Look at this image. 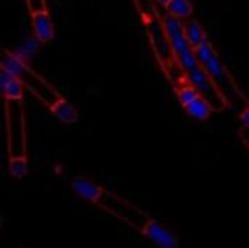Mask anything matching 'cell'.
Returning a JSON list of instances; mask_svg holds the SVG:
<instances>
[{"label":"cell","instance_id":"cell-12","mask_svg":"<svg viewBox=\"0 0 249 248\" xmlns=\"http://www.w3.org/2000/svg\"><path fill=\"white\" fill-rule=\"evenodd\" d=\"M50 113L53 114L54 118H57L63 124H74L79 117L76 107L66 98H61L57 102H54L50 107Z\"/></svg>","mask_w":249,"mask_h":248},{"label":"cell","instance_id":"cell-5","mask_svg":"<svg viewBox=\"0 0 249 248\" xmlns=\"http://www.w3.org/2000/svg\"><path fill=\"white\" fill-rule=\"evenodd\" d=\"M133 229H136L144 240L158 248H181V238L179 235L165 222L160 219L144 215L142 225H136L130 221H125Z\"/></svg>","mask_w":249,"mask_h":248},{"label":"cell","instance_id":"cell-4","mask_svg":"<svg viewBox=\"0 0 249 248\" xmlns=\"http://www.w3.org/2000/svg\"><path fill=\"white\" fill-rule=\"evenodd\" d=\"M162 22H163L165 29H166V34H168L172 51L175 54V58L187 75L190 70L200 66L197 51L187 41V37H185L184 28H182V20L172 18L169 15H165L162 18Z\"/></svg>","mask_w":249,"mask_h":248},{"label":"cell","instance_id":"cell-3","mask_svg":"<svg viewBox=\"0 0 249 248\" xmlns=\"http://www.w3.org/2000/svg\"><path fill=\"white\" fill-rule=\"evenodd\" d=\"M4 126L9 156L26 155L25 110L22 101H4Z\"/></svg>","mask_w":249,"mask_h":248},{"label":"cell","instance_id":"cell-2","mask_svg":"<svg viewBox=\"0 0 249 248\" xmlns=\"http://www.w3.org/2000/svg\"><path fill=\"white\" fill-rule=\"evenodd\" d=\"M1 69L9 72L10 75L16 76L23 86L35 96L38 98L44 105L48 108L61 99V94L39 73H36L34 69H31L22 57H19L16 53H12L9 50H3L1 53Z\"/></svg>","mask_w":249,"mask_h":248},{"label":"cell","instance_id":"cell-11","mask_svg":"<svg viewBox=\"0 0 249 248\" xmlns=\"http://www.w3.org/2000/svg\"><path fill=\"white\" fill-rule=\"evenodd\" d=\"M182 28H184V34L187 37V41L190 42V45L197 51L206 41H209L207 32L204 31L203 25L197 20V19H187L182 22Z\"/></svg>","mask_w":249,"mask_h":248},{"label":"cell","instance_id":"cell-20","mask_svg":"<svg viewBox=\"0 0 249 248\" xmlns=\"http://www.w3.org/2000/svg\"><path fill=\"white\" fill-rule=\"evenodd\" d=\"M155 1H156V3H159V4H162V6H163V3H165V1H166V0H155Z\"/></svg>","mask_w":249,"mask_h":248},{"label":"cell","instance_id":"cell-15","mask_svg":"<svg viewBox=\"0 0 249 248\" xmlns=\"http://www.w3.org/2000/svg\"><path fill=\"white\" fill-rule=\"evenodd\" d=\"M7 170H9V174L13 178H16V180L25 178L28 175V171H29V164H28L26 155H13V156H9Z\"/></svg>","mask_w":249,"mask_h":248},{"label":"cell","instance_id":"cell-19","mask_svg":"<svg viewBox=\"0 0 249 248\" xmlns=\"http://www.w3.org/2000/svg\"><path fill=\"white\" fill-rule=\"evenodd\" d=\"M242 136H244V142L249 148V127H244L242 129Z\"/></svg>","mask_w":249,"mask_h":248},{"label":"cell","instance_id":"cell-14","mask_svg":"<svg viewBox=\"0 0 249 248\" xmlns=\"http://www.w3.org/2000/svg\"><path fill=\"white\" fill-rule=\"evenodd\" d=\"M184 110L187 111V114L193 118V120H196V121H206L210 115H212V113L214 111L213 110V107H212V104L204 98V96H197L194 101H191L188 105H185L184 107Z\"/></svg>","mask_w":249,"mask_h":248},{"label":"cell","instance_id":"cell-13","mask_svg":"<svg viewBox=\"0 0 249 248\" xmlns=\"http://www.w3.org/2000/svg\"><path fill=\"white\" fill-rule=\"evenodd\" d=\"M166 15L177 18L179 20H187L194 13V4L190 0H166L163 3Z\"/></svg>","mask_w":249,"mask_h":248},{"label":"cell","instance_id":"cell-7","mask_svg":"<svg viewBox=\"0 0 249 248\" xmlns=\"http://www.w3.org/2000/svg\"><path fill=\"white\" fill-rule=\"evenodd\" d=\"M185 76H187V80L193 86H196V89L200 92V95L204 96L212 104L214 111H222V110H225L228 107V102H226L225 96L222 95L219 88L214 85L212 77L201 67V64L197 66L196 69L190 70Z\"/></svg>","mask_w":249,"mask_h":248},{"label":"cell","instance_id":"cell-8","mask_svg":"<svg viewBox=\"0 0 249 248\" xmlns=\"http://www.w3.org/2000/svg\"><path fill=\"white\" fill-rule=\"evenodd\" d=\"M70 187H71V191L79 199H82L83 202H86V203H89L92 206H96V208L104 206L102 205V200L105 197L111 196V193L104 186H101L99 183H96L92 178L82 177V175L74 177L71 180Z\"/></svg>","mask_w":249,"mask_h":248},{"label":"cell","instance_id":"cell-16","mask_svg":"<svg viewBox=\"0 0 249 248\" xmlns=\"http://www.w3.org/2000/svg\"><path fill=\"white\" fill-rule=\"evenodd\" d=\"M177 89V98H178V102L182 105V107H185V105H188L191 101H194L197 96H200V92L196 89V86H193L188 80L187 82H184L182 85H179L178 88H175Z\"/></svg>","mask_w":249,"mask_h":248},{"label":"cell","instance_id":"cell-10","mask_svg":"<svg viewBox=\"0 0 249 248\" xmlns=\"http://www.w3.org/2000/svg\"><path fill=\"white\" fill-rule=\"evenodd\" d=\"M0 88L4 101H22L23 99V83L9 72H0Z\"/></svg>","mask_w":249,"mask_h":248},{"label":"cell","instance_id":"cell-18","mask_svg":"<svg viewBox=\"0 0 249 248\" xmlns=\"http://www.w3.org/2000/svg\"><path fill=\"white\" fill-rule=\"evenodd\" d=\"M239 120L244 124V127H249V105H247L241 113H239Z\"/></svg>","mask_w":249,"mask_h":248},{"label":"cell","instance_id":"cell-9","mask_svg":"<svg viewBox=\"0 0 249 248\" xmlns=\"http://www.w3.org/2000/svg\"><path fill=\"white\" fill-rule=\"evenodd\" d=\"M31 25H32L34 38L39 44H48L54 39L55 31H54V23H53L48 9L32 12L31 13Z\"/></svg>","mask_w":249,"mask_h":248},{"label":"cell","instance_id":"cell-6","mask_svg":"<svg viewBox=\"0 0 249 248\" xmlns=\"http://www.w3.org/2000/svg\"><path fill=\"white\" fill-rule=\"evenodd\" d=\"M146 28L149 32L150 42H152V47L155 50V54L159 58L165 73L169 75L174 67L179 66V63L175 58V54L172 51V47H171V42H169V38H168V34H166V29L163 26L162 19H158L152 15L147 16L146 18Z\"/></svg>","mask_w":249,"mask_h":248},{"label":"cell","instance_id":"cell-1","mask_svg":"<svg viewBox=\"0 0 249 248\" xmlns=\"http://www.w3.org/2000/svg\"><path fill=\"white\" fill-rule=\"evenodd\" d=\"M197 57H198L201 67L206 70V73L212 77L214 85L219 88V91L225 96L228 107H235L241 113L247 105H249L248 98L244 95V92L236 85L233 76L231 75V72L222 61L219 53L216 51V48L213 47L210 39L206 41L197 50Z\"/></svg>","mask_w":249,"mask_h":248},{"label":"cell","instance_id":"cell-17","mask_svg":"<svg viewBox=\"0 0 249 248\" xmlns=\"http://www.w3.org/2000/svg\"><path fill=\"white\" fill-rule=\"evenodd\" d=\"M26 1V6L29 9V12H38V10H44L47 9V3L45 0H25Z\"/></svg>","mask_w":249,"mask_h":248}]
</instances>
